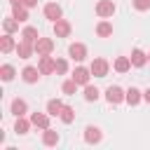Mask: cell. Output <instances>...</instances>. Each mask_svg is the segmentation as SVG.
<instances>
[{"label": "cell", "mask_w": 150, "mask_h": 150, "mask_svg": "<svg viewBox=\"0 0 150 150\" xmlns=\"http://www.w3.org/2000/svg\"><path fill=\"white\" fill-rule=\"evenodd\" d=\"M2 28H5V33H14V30L19 28V21H16L14 16H9V19L2 21Z\"/></svg>", "instance_id": "28"}, {"label": "cell", "mask_w": 150, "mask_h": 150, "mask_svg": "<svg viewBox=\"0 0 150 150\" xmlns=\"http://www.w3.org/2000/svg\"><path fill=\"white\" fill-rule=\"evenodd\" d=\"M61 110H63V103H61L59 98H49V101H47V112H49L52 117H59Z\"/></svg>", "instance_id": "24"}, {"label": "cell", "mask_w": 150, "mask_h": 150, "mask_svg": "<svg viewBox=\"0 0 150 150\" xmlns=\"http://www.w3.org/2000/svg\"><path fill=\"white\" fill-rule=\"evenodd\" d=\"M148 63H150V54H148Z\"/></svg>", "instance_id": "35"}, {"label": "cell", "mask_w": 150, "mask_h": 150, "mask_svg": "<svg viewBox=\"0 0 150 150\" xmlns=\"http://www.w3.org/2000/svg\"><path fill=\"white\" fill-rule=\"evenodd\" d=\"M68 54H70L73 61H84V59H87V47H84L82 42H73V45L68 47Z\"/></svg>", "instance_id": "9"}, {"label": "cell", "mask_w": 150, "mask_h": 150, "mask_svg": "<svg viewBox=\"0 0 150 150\" xmlns=\"http://www.w3.org/2000/svg\"><path fill=\"white\" fill-rule=\"evenodd\" d=\"M105 98H108V103H112V105H115V103H122V101L127 98V91H124V89H120L117 84H110V87L105 89Z\"/></svg>", "instance_id": "3"}, {"label": "cell", "mask_w": 150, "mask_h": 150, "mask_svg": "<svg viewBox=\"0 0 150 150\" xmlns=\"http://www.w3.org/2000/svg\"><path fill=\"white\" fill-rule=\"evenodd\" d=\"M77 87H80V84H77V82H75V80H73V77H70V80H66V82H63V84H61V91H63V94H66V96H73V94H75V89H77Z\"/></svg>", "instance_id": "27"}, {"label": "cell", "mask_w": 150, "mask_h": 150, "mask_svg": "<svg viewBox=\"0 0 150 150\" xmlns=\"http://www.w3.org/2000/svg\"><path fill=\"white\" fill-rule=\"evenodd\" d=\"M101 138H103V134H101L98 127H87V129H84V141H87V143L94 145V143H101Z\"/></svg>", "instance_id": "13"}, {"label": "cell", "mask_w": 150, "mask_h": 150, "mask_svg": "<svg viewBox=\"0 0 150 150\" xmlns=\"http://www.w3.org/2000/svg\"><path fill=\"white\" fill-rule=\"evenodd\" d=\"M129 59H131V66H134V68H143V66L148 63V54L141 52V49H134Z\"/></svg>", "instance_id": "16"}, {"label": "cell", "mask_w": 150, "mask_h": 150, "mask_svg": "<svg viewBox=\"0 0 150 150\" xmlns=\"http://www.w3.org/2000/svg\"><path fill=\"white\" fill-rule=\"evenodd\" d=\"M61 122L63 124H70L73 120H75V108H70V105H63V110H61Z\"/></svg>", "instance_id": "26"}, {"label": "cell", "mask_w": 150, "mask_h": 150, "mask_svg": "<svg viewBox=\"0 0 150 150\" xmlns=\"http://www.w3.org/2000/svg\"><path fill=\"white\" fill-rule=\"evenodd\" d=\"M112 68H115L117 73H129V70H131V59H129V56H117L115 63H112Z\"/></svg>", "instance_id": "17"}, {"label": "cell", "mask_w": 150, "mask_h": 150, "mask_svg": "<svg viewBox=\"0 0 150 150\" xmlns=\"http://www.w3.org/2000/svg\"><path fill=\"white\" fill-rule=\"evenodd\" d=\"M12 16H14L19 23H23V21L28 19V7H26V5H12Z\"/></svg>", "instance_id": "19"}, {"label": "cell", "mask_w": 150, "mask_h": 150, "mask_svg": "<svg viewBox=\"0 0 150 150\" xmlns=\"http://www.w3.org/2000/svg\"><path fill=\"white\" fill-rule=\"evenodd\" d=\"M80 87H87L89 84V77H91V70L89 68H84V66H77L75 70H73V75H70Z\"/></svg>", "instance_id": "6"}, {"label": "cell", "mask_w": 150, "mask_h": 150, "mask_svg": "<svg viewBox=\"0 0 150 150\" xmlns=\"http://www.w3.org/2000/svg\"><path fill=\"white\" fill-rule=\"evenodd\" d=\"M30 124H33V122H30V120H26V117L21 115V117H16V122H14V131H16L19 136H23V134H28Z\"/></svg>", "instance_id": "21"}, {"label": "cell", "mask_w": 150, "mask_h": 150, "mask_svg": "<svg viewBox=\"0 0 150 150\" xmlns=\"http://www.w3.org/2000/svg\"><path fill=\"white\" fill-rule=\"evenodd\" d=\"M40 75H42V73H40L38 66H26V68L21 70V80L28 82V84H35V82L40 80Z\"/></svg>", "instance_id": "8"}, {"label": "cell", "mask_w": 150, "mask_h": 150, "mask_svg": "<svg viewBox=\"0 0 150 150\" xmlns=\"http://www.w3.org/2000/svg\"><path fill=\"white\" fill-rule=\"evenodd\" d=\"M131 5H134V9H138V12L150 9V0H131Z\"/></svg>", "instance_id": "30"}, {"label": "cell", "mask_w": 150, "mask_h": 150, "mask_svg": "<svg viewBox=\"0 0 150 150\" xmlns=\"http://www.w3.org/2000/svg\"><path fill=\"white\" fill-rule=\"evenodd\" d=\"M14 52L19 54V59H30V56H33V52H35V45H33V42L21 40V42L16 45V49H14Z\"/></svg>", "instance_id": "11"}, {"label": "cell", "mask_w": 150, "mask_h": 150, "mask_svg": "<svg viewBox=\"0 0 150 150\" xmlns=\"http://www.w3.org/2000/svg\"><path fill=\"white\" fill-rule=\"evenodd\" d=\"M89 70H91V75H94V77H105V75H108V70H110V63H108L103 56H96V59L91 61Z\"/></svg>", "instance_id": "1"}, {"label": "cell", "mask_w": 150, "mask_h": 150, "mask_svg": "<svg viewBox=\"0 0 150 150\" xmlns=\"http://www.w3.org/2000/svg\"><path fill=\"white\" fill-rule=\"evenodd\" d=\"M14 75H16V70H14V66H9V63H5V66L0 68V77H2L5 82H12V80H14Z\"/></svg>", "instance_id": "25"}, {"label": "cell", "mask_w": 150, "mask_h": 150, "mask_svg": "<svg viewBox=\"0 0 150 150\" xmlns=\"http://www.w3.org/2000/svg\"><path fill=\"white\" fill-rule=\"evenodd\" d=\"M96 98H98V89L91 87V84H87L84 87V101H96Z\"/></svg>", "instance_id": "29"}, {"label": "cell", "mask_w": 150, "mask_h": 150, "mask_svg": "<svg viewBox=\"0 0 150 150\" xmlns=\"http://www.w3.org/2000/svg\"><path fill=\"white\" fill-rule=\"evenodd\" d=\"M54 52V40L52 38H38L35 40V54L38 56H47Z\"/></svg>", "instance_id": "2"}, {"label": "cell", "mask_w": 150, "mask_h": 150, "mask_svg": "<svg viewBox=\"0 0 150 150\" xmlns=\"http://www.w3.org/2000/svg\"><path fill=\"white\" fill-rule=\"evenodd\" d=\"M68 70V63H66V59H56V73L59 75H63Z\"/></svg>", "instance_id": "31"}, {"label": "cell", "mask_w": 150, "mask_h": 150, "mask_svg": "<svg viewBox=\"0 0 150 150\" xmlns=\"http://www.w3.org/2000/svg\"><path fill=\"white\" fill-rule=\"evenodd\" d=\"M26 112H28V103H26L23 98H14V101H12V115L21 117V115H26Z\"/></svg>", "instance_id": "20"}, {"label": "cell", "mask_w": 150, "mask_h": 150, "mask_svg": "<svg viewBox=\"0 0 150 150\" xmlns=\"http://www.w3.org/2000/svg\"><path fill=\"white\" fill-rule=\"evenodd\" d=\"M23 5H26L28 9H33V7H38V0H23Z\"/></svg>", "instance_id": "32"}, {"label": "cell", "mask_w": 150, "mask_h": 150, "mask_svg": "<svg viewBox=\"0 0 150 150\" xmlns=\"http://www.w3.org/2000/svg\"><path fill=\"white\" fill-rule=\"evenodd\" d=\"M141 98H143V91H141V89H136V87H129V89H127V98H124V101H127L129 105H138Z\"/></svg>", "instance_id": "18"}, {"label": "cell", "mask_w": 150, "mask_h": 150, "mask_svg": "<svg viewBox=\"0 0 150 150\" xmlns=\"http://www.w3.org/2000/svg\"><path fill=\"white\" fill-rule=\"evenodd\" d=\"M38 38H40V33H38L35 26H26V28L21 30V40H26V42H33V45H35Z\"/></svg>", "instance_id": "23"}, {"label": "cell", "mask_w": 150, "mask_h": 150, "mask_svg": "<svg viewBox=\"0 0 150 150\" xmlns=\"http://www.w3.org/2000/svg\"><path fill=\"white\" fill-rule=\"evenodd\" d=\"M96 35L98 38H110L112 35V23L110 21H98L96 23Z\"/></svg>", "instance_id": "22"}, {"label": "cell", "mask_w": 150, "mask_h": 150, "mask_svg": "<svg viewBox=\"0 0 150 150\" xmlns=\"http://www.w3.org/2000/svg\"><path fill=\"white\" fill-rule=\"evenodd\" d=\"M12 5H23V0H9Z\"/></svg>", "instance_id": "34"}, {"label": "cell", "mask_w": 150, "mask_h": 150, "mask_svg": "<svg viewBox=\"0 0 150 150\" xmlns=\"http://www.w3.org/2000/svg\"><path fill=\"white\" fill-rule=\"evenodd\" d=\"M61 16H63L61 5H56V2H47V5H45V19H49V21L54 23V21H59Z\"/></svg>", "instance_id": "7"}, {"label": "cell", "mask_w": 150, "mask_h": 150, "mask_svg": "<svg viewBox=\"0 0 150 150\" xmlns=\"http://www.w3.org/2000/svg\"><path fill=\"white\" fill-rule=\"evenodd\" d=\"M143 101H145V103H150V87L143 91Z\"/></svg>", "instance_id": "33"}, {"label": "cell", "mask_w": 150, "mask_h": 150, "mask_svg": "<svg viewBox=\"0 0 150 150\" xmlns=\"http://www.w3.org/2000/svg\"><path fill=\"white\" fill-rule=\"evenodd\" d=\"M49 112L45 115V112H33L30 115V122H33V127H38V129H47L49 127Z\"/></svg>", "instance_id": "12"}, {"label": "cell", "mask_w": 150, "mask_h": 150, "mask_svg": "<svg viewBox=\"0 0 150 150\" xmlns=\"http://www.w3.org/2000/svg\"><path fill=\"white\" fill-rule=\"evenodd\" d=\"M42 143H45L47 148H52V145H56V143H59V131H54L52 127H47V129H42Z\"/></svg>", "instance_id": "14"}, {"label": "cell", "mask_w": 150, "mask_h": 150, "mask_svg": "<svg viewBox=\"0 0 150 150\" xmlns=\"http://www.w3.org/2000/svg\"><path fill=\"white\" fill-rule=\"evenodd\" d=\"M38 68H40L42 75H52V73H56V59H52L49 54H47V56H40Z\"/></svg>", "instance_id": "5"}, {"label": "cell", "mask_w": 150, "mask_h": 150, "mask_svg": "<svg viewBox=\"0 0 150 150\" xmlns=\"http://www.w3.org/2000/svg\"><path fill=\"white\" fill-rule=\"evenodd\" d=\"M115 9H117V7H115V2H112V0H98V2H96V14H98L101 19L112 16V14H115Z\"/></svg>", "instance_id": "4"}, {"label": "cell", "mask_w": 150, "mask_h": 150, "mask_svg": "<svg viewBox=\"0 0 150 150\" xmlns=\"http://www.w3.org/2000/svg\"><path fill=\"white\" fill-rule=\"evenodd\" d=\"M70 30H73V26H70L66 19L54 21V35H56V38H68V35H70Z\"/></svg>", "instance_id": "10"}, {"label": "cell", "mask_w": 150, "mask_h": 150, "mask_svg": "<svg viewBox=\"0 0 150 150\" xmlns=\"http://www.w3.org/2000/svg\"><path fill=\"white\" fill-rule=\"evenodd\" d=\"M12 49H16V42H14V38H12V33H5V35L0 38V52H2V54H9Z\"/></svg>", "instance_id": "15"}]
</instances>
